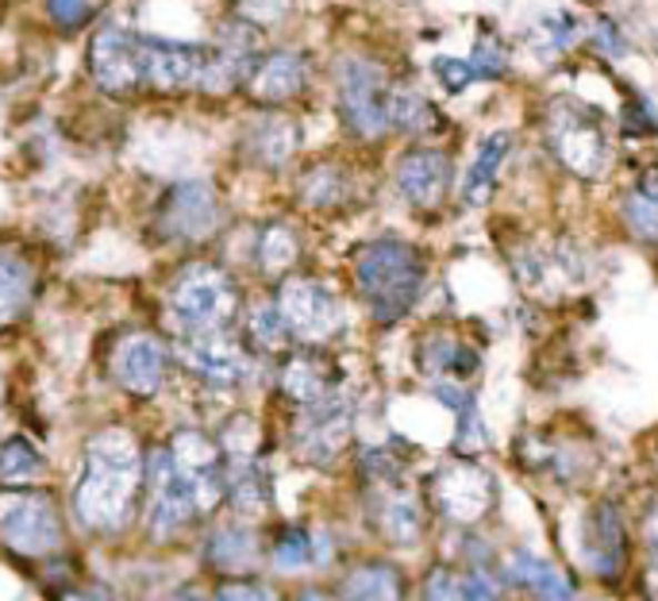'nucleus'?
<instances>
[{"instance_id":"f257e3e1","label":"nucleus","mask_w":658,"mask_h":601,"mask_svg":"<svg viewBox=\"0 0 658 601\" xmlns=\"http://www.w3.org/2000/svg\"><path fill=\"white\" fill-rule=\"evenodd\" d=\"M147 455L128 428H101L86 440L73 486V516L97 536H116L143 509Z\"/></svg>"},{"instance_id":"f03ea898","label":"nucleus","mask_w":658,"mask_h":601,"mask_svg":"<svg viewBox=\"0 0 658 601\" xmlns=\"http://www.w3.org/2000/svg\"><path fill=\"white\" fill-rule=\"evenodd\" d=\"M423 278H428L423 255L401 239H378L355 255V289L378 324L401 321L420 297Z\"/></svg>"},{"instance_id":"7ed1b4c3","label":"nucleus","mask_w":658,"mask_h":601,"mask_svg":"<svg viewBox=\"0 0 658 601\" xmlns=\"http://www.w3.org/2000/svg\"><path fill=\"white\" fill-rule=\"evenodd\" d=\"M170 321L186 336H212V332H231V324L243 313V294L239 282L223 270L220 263H186L178 270L166 297Z\"/></svg>"},{"instance_id":"20e7f679","label":"nucleus","mask_w":658,"mask_h":601,"mask_svg":"<svg viewBox=\"0 0 658 601\" xmlns=\"http://www.w3.org/2000/svg\"><path fill=\"white\" fill-rule=\"evenodd\" d=\"M66 544L62 505L39 486L0 490V548L20 559H54Z\"/></svg>"},{"instance_id":"39448f33","label":"nucleus","mask_w":658,"mask_h":601,"mask_svg":"<svg viewBox=\"0 0 658 601\" xmlns=\"http://www.w3.org/2000/svg\"><path fill=\"white\" fill-rule=\"evenodd\" d=\"M143 521L154 540H173L201 521V505H197L193 486L166 447H154L147 455V486H143Z\"/></svg>"},{"instance_id":"423d86ee","label":"nucleus","mask_w":658,"mask_h":601,"mask_svg":"<svg viewBox=\"0 0 658 601\" xmlns=\"http://www.w3.org/2000/svg\"><path fill=\"white\" fill-rule=\"evenodd\" d=\"M139 62H143V89L154 93H193L212 70V47L189 39L139 36Z\"/></svg>"},{"instance_id":"0eeeda50","label":"nucleus","mask_w":658,"mask_h":601,"mask_svg":"<svg viewBox=\"0 0 658 601\" xmlns=\"http://www.w3.org/2000/svg\"><path fill=\"white\" fill-rule=\"evenodd\" d=\"M278 308L281 321H286L289 336L297 344L320 347L343 328V308H339V297L331 294L328 282L320 278H305V274H293L278 286Z\"/></svg>"},{"instance_id":"6e6552de","label":"nucleus","mask_w":658,"mask_h":601,"mask_svg":"<svg viewBox=\"0 0 658 601\" xmlns=\"http://www.w3.org/2000/svg\"><path fill=\"white\" fill-rule=\"evenodd\" d=\"M355 432V405L351 397L339 390L320 405L297 408V428H293V451L308 466H336L351 447Z\"/></svg>"},{"instance_id":"1a4fd4ad","label":"nucleus","mask_w":658,"mask_h":601,"mask_svg":"<svg viewBox=\"0 0 658 601\" xmlns=\"http://www.w3.org/2000/svg\"><path fill=\"white\" fill-rule=\"evenodd\" d=\"M336 86H339V112H343L347 128L362 139H378L389 128V93L381 66L362 55L343 58L336 73Z\"/></svg>"},{"instance_id":"9d476101","label":"nucleus","mask_w":658,"mask_h":601,"mask_svg":"<svg viewBox=\"0 0 658 601\" xmlns=\"http://www.w3.org/2000/svg\"><path fill=\"white\" fill-rule=\"evenodd\" d=\"M112 378L131 397H158L170 378V344L158 332L136 328L112 351Z\"/></svg>"},{"instance_id":"9b49d317","label":"nucleus","mask_w":658,"mask_h":601,"mask_svg":"<svg viewBox=\"0 0 658 601\" xmlns=\"http://www.w3.org/2000/svg\"><path fill=\"white\" fill-rule=\"evenodd\" d=\"M154 224L170 244H205L220 228V197L208 181H178L158 205Z\"/></svg>"},{"instance_id":"f8f14e48","label":"nucleus","mask_w":658,"mask_h":601,"mask_svg":"<svg viewBox=\"0 0 658 601\" xmlns=\"http://www.w3.org/2000/svg\"><path fill=\"white\" fill-rule=\"evenodd\" d=\"M181 363L193 378H201L208 390H239L255 371L251 347L236 339L231 332H212V336H186L178 347Z\"/></svg>"},{"instance_id":"ddd939ff","label":"nucleus","mask_w":658,"mask_h":601,"mask_svg":"<svg viewBox=\"0 0 658 601\" xmlns=\"http://www.w3.org/2000/svg\"><path fill=\"white\" fill-rule=\"evenodd\" d=\"M89 78L108 97H131L143 89L139 36L120 23H108L89 39Z\"/></svg>"},{"instance_id":"4468645a","label":"nucleus","mask_w":658,"mask_h":601,"mask_svg":"<svg viewBox=\"0 0 658 601\" xmlns=\"http://www.w3.org/2000/svg\"><path fill=\"white\" fill-rule=\"evenodd\" d=\"M166 451H170L178 471L186 474V482L193 486L201 516L220 509L223 505V466H228V459H223V451H220V440H212L201 428H178L170 436V444H166Z\"/></svg>"},{"instance_id":"2eb2a0df","label":"nucleus","mask_w":658,"mask_h":601,"mask_svg":"<svg viewBox=\"0 0 658 601\" xmlns=\"http://www.w3.org/2000/svg\"><path fill=\"white\" fill-rule=\"evenodd\" d=\"M431 501L451 524H478L493 509L497 482L481 463H451L431 482Z\"/></svg>"},{"instance_id":"dca6fc26","label":"nucleus","mask_w":658,"mask_h":601,"mask_svg":"<svg viewBox=\"0 0 658 601\" xmlns=\"http://www.w3.org/2000/svg\"><path fill=\"white\" fill-rule=\"evenodd\" d=\"M366 501H370V521L389 544H416L423 536V505L416 497V490L405 486V479L397 482H373L366 486Z\"/></svg>"},{"instance_id":"f3484780","label":"nucleus","mask_w":658,"mask_h":601,"mask_svg":"<svg viewBox=\"0 0 658 601\" xmlns=\"http://www.w3.org/2000/svg\"><path fill=\"white\" fill-rule=\"evenodd\" d=\"M581 555L597 579H616L628 563V524L616 501H597L581 529Z\"/></svg>"},{"instance_id":"a211bd4d","label":"nucleus","mask_w":658,"mask_h":601,"mask_svg":"<svg viewBox=\"0 0 658 601\" xmlns=\"http://www.w3.org/2000/svg\"><path fill=\"white\" fill-rule=\"evenodd\" d=\"M205 563L228 579H251L262 563V536H258L255 521L231 516V521L216 524L205 540Z\"/></svg>"},{"instance_id":"6ab92c4d","label":"nucleus","mask_w":658,"mask_h":601,"mask_svg":"<svg viewBox=\"0 0 658 601\" xmlns=\"http://www.w3.org/2000/svg\"><path fill=\"white\" fill-rule=\"evenodd\" d=\"M551 139H555L558 155H562V162L570 166V170L586 174V178H594V174L605 170L608 144H605L601 124H597L594 116H586V112H578V108L566 105L562 112H558L555 128H551Z\"/></svg>"},{"instance_id":"aec40b11","label":"nucleus","mask_w":658,"mask_h":601,"mask_svg":"<svg viewBox=\"0 0 658 601\" xmlns=\"http://www.w3.org/2000/svg\"><path fill=\"white\" fill-rule=\"evenodd\" d=\"M451 186V158L436 147H416L397 162V189L412 208H436Z\"/></svg>"},{"instance_id":"412c9836","label":"nucleus","mask_w":658,"mask_h":601,"mask_svg":"<svg viewBox=\"0 0 658 601\" xmlns=\"http://www.w3.org/2000/svg\"><path fill=\"white\" fill-rule=\"evenodd\" d=\"M308 86V62L305 55H297V50H273V55L258 58V66L251 70V78H247V93L258 105L273 108V105H289V100H297L305 93Z\"/></svg>"},{"instance_id":"4be33fe9","label":"nucleus","mask_w":658,"mask_h":601,"mask_svg":"<svg viewBox=\"0 0 658 601\" xmlns=\"http://www.w3.org/2000/svg\"><path fill=\"white\" fill-rule=\"evenodd\" d=\"M278 386L297 408H308V405L328 401L331 394H339V374L320 351H293V355H286V363H281Z\"/></svg>"},{"instance_id":"5701e85b","label":"nucleus","mask_w":658,"mask_h":601,"mask_svg":"<svg viewBox=\"0 0 658 601\" xmlns=\"http://www.w3.org/2000/svg\"><path fill=\"white\" fill-rule=\"evenodd\" d=\"M223 501L231 505V513L243 521H258L270 513L273 486L270 471L262 466V459H228L223 466Z\"/></svg>"},{"instance_id":"b1692460","label":"nucleus","mask_w":658,"mask_h":601,"mask_svg":"<svg viewBox=\"0 0 658 601\" xmlns=\"http://www.w3.org/2000/svg\"><path fill=\"white\" fill-rule=\"evenodd\" d=\"M343 601H405V574L389 559H362L339 579Z\"/></svg>"},{"instance_id":"393cba45","label":"nucleus","mask_w":658,"mask_h":601,"mask_svg":"<svg viewBox=\"0 0 658 601\" xmlns=\"http://www.w3.org/2000/svg\"><path fill=\"white\" fill-rule=\"evenodd\" d=\"M39 289L36 263L16 250H0V328L16 324L31 308Z\"/></svg>"},{"instance_id":"a878e982","label":"nucleus","mask_w":658,"mask_h":601,"mask_svg":"<svg viewBox=\"0 0 658 601\" xmlns=\"http://www.w3.org/2000/svg\"><path fill=\"white\" fill-rule=\"evenodd\" d=\"M505 579L524 590H531V594H539L544 601H570L574 598L570 579H566L555 563H547L544 555H531V551H512V555H508Z\"/></svg>"},{"instance_id":"bb28decb","label":"nucleus","mask_w":658,"mask_h":601,"mask_svg":"<svg viewBox=\"0 0 658 601\" xmlns=\"http://www.w3.org/2000/svg\"><path fill=\"white\" fill-rule=\"evenodd\" d=\"M266 559H270L273 571L297 574V571H308V566L323 563L328 555H323V544L316 532H308L305 524H286V529H278V536L270 540Z\"/></svg>"},{"instance_id":"cd10ccee","label":"nucleus","mask_w":658,"mask_h":601,"mask_svg":"<svg viewBox=\"0 0 658 601\" xmlns=\"http://www.w3.org/2000/svg\"><path fill=\"white\" fill-rule=\"evenodd\" d=\"M508 150H512V136H508V131H493V136L481 139L478 155H473L470 170H466V186H462L466 205H481V200L493 194L497 174H501Z\"/></svg>"},{"instance_id":"c85d7f7f","label":"nucleus","mask_w":658,"mask_h":601,"mask_svg":"<svg viewBox=\"0 0 658 601\" xmlns=\"http://www.w3.org/2000/svg\"><path fill=\"white\" fill-rule=\"evenodd\" d=\"M297 258H301V236H297V228L273 220V224H266V228L258 231L255 263H258V270H262L266 278H281V274H289Z\"/></svg>"},{"instance_id":"c756f323","label":"nucleus","mask_w":658,"mask_h":601,"mask_svg":"<svg viewBox=\"0 0 658 601\" xmlns=\"http://www.w3.org/2000/svg\"><path fill=\"white\" fill-rule=\"evenodd\" d=\"M43 479H47V459L28 436L0 440V482L4 486H39Z\"/></svg>"},{"instance_id":"7c9ffc66","label":"nucleus","mask_w":658,"mask_h":601,"mask_svg":"<svg viewBox=\"0 0 658 601\" xmlns=\"http://www.w3.org/2000/svg\"><path fill=\"white\" fill-rule=\"evenodd\" d=\"M247 147L262 166H281L293 158L297 150V124L286 116H262L258 128L247 136Z\"/></svg>"},{"instance_id":"2f4dec72","label":"nucleus","mask_w":658,"mask_h":601,"mask_svg":"<svg viewBox=\"0 0 658 601\" xmlns=\"http://www.w3.org/2000/svg\"><path fill=\"white\" fill-rule=\"evenodd\" d=\"M247 339H251L258 351H286L293 344L286 321H281L278 300H262V305H255L251 313H247Z\"/></svg>"},{"instance_id":"473e14b6","label":"nucleus","mask_w":658,"mask_h":601,"mask_svg":"<svg viewBox=\"0 0 658 601\" xmlns=\"http://www.w3.org/2000/svg\"><path fill=\"white\" fill-rule=\"evenodd\" d=\"M301 200L312 208H336L347 200V174L331 162H320L301 178Z\"/></svg>"},{"instance_id":"72a5a7b5","label":"nucleus","mask_w":658,"mask_h":601,"mask_svg":"<svg viewBox=\"0 0 658 601\" xmlns=\"http://www.w3.org/2000/svg\"><path fill=\"white\" fill-rule=\"evenodd\" d=\"M423 366L431 374H443L447 382L470 378V371H478V355L466 344H458V339L443 336V339H431V347L423 351Z\"/></svg>"},{"instance_id":"f704fd0d","label":"nucleus","mask_w":658,"mask_h":601,"mask_svg":"<svg viewBox=\"0 0 658 601\" xmlns=\"http://www.w3.org/2000/svg\"><path fill=\"white\" fill-rule=\"evenodd\" d=\"M389 124L401 131H412V136H420V131H431L436 128V112H431V105L423 97L408 93V89H397V93H389Z\"/></svg>"},{"instance_id":"c9c22d12","label":"nucleus","mask_w":658,"mask_h":601,"mask_svg":"<svg viewBox=\"0 0 658 601\" xmlns=\"http://www.w3.org/2000/svg\"><path fill=\"white\" fill-rule=\"evenodd\" d=\"M624 220L631 224V231H636L639 239H647V244H658V205L644 197H628V205H624Z\"/></svg>"},{"instance_id":"e433bc0d","label":"nucleus","mask_w":658,"mask_h":601,"mask_svg":"<svg viewBox=\"0 0 658 601\" xmlns=\"http://www.w3.org/2000/svg\"><path fill=\"white\" fill-rule=\"evenodd\" d=\"M43 4L58 31H78L81 23L93 16V4H89V0H43Z\"/></svg>"},{"instance_id":"4c0bfd02","label":"nucleus","mask_w":658,"mask_h":601,"mask_svg":"<svg viewBox=\"0 0 658 601\" xmlns=\"http://www.w3.org/2000/svg\"><path fill=\"white\" fill-rule=\"evenodd\" d=\"M212 601H281L278 590L266 587V582L255 579H228L220 590L212 594Z\"/></svg>"},{"instance_id":"58836bf2","label":"nucleus","mask_w":658,"mask_h":601,"mask_svg":"<svg viewBox=\"0 0 658 601\" xmlns=\"http://www.w3.org/2000/svg\"><path fill=\"white\" fill-rule=\"evenodd\" d=\"M420 601H462V579H455L447 566H436V571L423 579Z\"/></svg>"},{"instance_id":"ea45409f","label":"nucleus","mask_w":658,"mask_h":601,"mask_svg":"<svg viewBox=\"0 0 658 601\" xmlns=\"http://www.w3.org/2000/svg\"><path fill=\"white\" fill-rule=\"evenodd\" d=\"M436 78L447 93H462L478 73H473V66L462 62V58H436Z\"/></svg>"},{"instance_id":"a19ab883","label":"nucleus","mask_w":658,"mask_h":601,"mask_svg":"<svg viewBox=\"0 0 658 601\" xmlns=\"http://www.w3.org/2000/svg\"><path fill=\"white\" fill-rule=\"evenodd\" d=\"M473 73L478 78H501L505 73V58H501V50H497L493 39H481L478 47H473Z\"/></svg>"},{"instance_id":"79ce46f5","label":"nucleus","mask_w":658,"mask_h":601,"mask_svg":"<svg viewBox=\"0 0 658 601\" xmlns=\"http://www.w3.org/2000/svg\"><path fill=\"white\" fill-rule=\"evenodd\" d=\"M462 601H501V590L486 571H470L462 579Z\"/></svg>"},{"instance_id":"37998d69","label":"nucleus","mask_w":658,"mask_h":601,"mask_svg":"<svg viewBox=\"0 0 658 601\" xmlns=\"http://www.w3.org/2000/svg\"><path fill=\"white\" fill-rule=\"evenodd\" d=\"M594 39H597V47L605 50V55H612V58H620L624 50V36H620V28H616L612 20H597V28H594Z\"/></svg>"},{"instance_id":"c03bdc74","label":"nucleus","mask_w":658,"mask_h":601,"mask_svg":"<svg viewBox=\"0 0 658 601\" xmlns=\"http://www.w3.org/2000/svg\"><path fill=\"white\" fill-rule=\"evenodd\" d=\"M62 601H123L116 590H108L104 582H89V587H73L66 590Z\"/></svg>"},{"instance_id":"a18cd8bd","label":"nucleus","mask_w":658,"mask_h":601,"mask_svg":"<svg viewBox=\"0 0 658 601\" xmlns=\"http://www.w3.org/2000/svg\"><path fill=\"white\" fill-rule=\"evenodd\" d=\"M647 566H651V582L658 590V513L647 521Z\"/></svg>"},{"instance_id":"49530a36","label":"nucleus","mask_w":658,"mask_h":601,"mask_svg":"<svg viewBox=\"0 0 658 601\" xmlns=\"http://www.w3.org/2000/svg\"><path fill=\"white\" fill-rule=\"evenodd\" d=\"M636 194L644 197V200H651V205H658V166H651V170H644V174H639V186H636Z\"/></svg>"},{"instance_id":"de8ad7c7","label":"nucleus","mask_w":658,"mask_h":601,"mask_svg":"<svg viewBox=\"0 0 658 601\" xmlns=\"http://www.w3.org/2000/svg\"><path fill=\"white\" fill-rule=\"evenodd\" d=\"M154 601H212V598H208L205 590H197V587H173L170 594H162Z\"/></svg>"},{"instance_id":"09e8293b","label":"nucleus","mask_w":658,"mask_h":601,"mask_svg":"<svg viewBox=\"0 0 658 601\" xmlns=\"http://www.w3.org/2000/svg\"><path fill=\"white\" fill-rule=\"evenodd\" d=\"M297 601H343V598L331 594V590H323V587H305L301 594H297Z\"/></svg>"}]
</instances>
